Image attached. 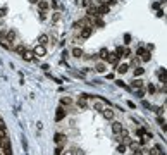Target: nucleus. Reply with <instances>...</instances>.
I'll use <instances>...</instances> for the list:
<instances>
[{
	"label": "nucleus",
	"mask_w": 167,
	"mask_h": 155,
	"mask_svg": "<svg viewBox=\"0 0 167 155\" xmlns=\"http://www.w3.org/2000/svg\"><path fill=\"white\" fill-rule=\"evenodd\" d=\"M116 84H117V86H121V88H126V90H129V86L122 81V79H117V81H116Z\"/></svg>",
	"instance_id": "26"
},
{
	"label": "nucleus",
	"mask_w": 167,
	"mask_h": 155,
	"mask_svg": "<svg viewBox=\"0 0 167 155\" xmlns=\"http://www.w3.org/2000/svg\"><path fill=\"white\" fill-rule=\"evenodd\" d=\"M114 53L117 55L119 59H122V53H124V48H122V47H117V48H116V52H114Z\"/></svg>",
	"instance_id": "23"
},
{
	"label": "nucleus",
	"mask_w": 167,
	"mask_h": 155,
	"mask_svg": "<svg viewBox=\"0 0 167 155\" xmlns=\"http://www.w3.org/2000/svg\"><path fill=\"white\" fill-rule=\"evenodd\" d=\"M126 57H131V50H129L128 47L124 48V53H122V59H126Z\"/></svg>",
	"instance_id": "31"
},
{
	"label": "nucleus",
	"mask_w": 167,
	"mask_h": 155,
	"mask_svg": "<svg viewBox=\"0 0 167 155\" xmlns=\"http://www.w3.org/2000/svg\"><path fill=\"white\" fill-rule=\"evenodd\" d=\"M157 121H158V124H160V128L166 131V117H158Z\"/></svg>",
	"instance_id": "27"
},
{
	"label": "nucleus",
	"mask_w": 167,
	"mask_h": 155,
	"mask_svg": "<svg viewBox=\"0 0 167 155\" xmlns=\"http://www.w3.org/2000/svg\"><path fill=\"white\" fill-rule=\"evenodd\" d=\"M116 2H117V0H105V4H107L108 7H110V5H114Z\"/></svg>",
	"instance_id": "42"
},
{
	"label": "nucleus",
	"mask_w": 167,
	"mask_h": 155,
	"mask_svg": "<svg viewBox=\"0 0 167 155\" xmlns=\"http://www.w3.org/2000/svg\"><path fill=\"white\" fill-rule=\"evenodd\" d=\"M136 134H138V136H143V134H145V129H143V128H140V129L136 131Z\"/></svg>",
	"instance_id": "40"
},
{
	"label": "nucleus",
	"mask_w": 167,
	"mask_h": 155,
	"mask_svg": "<svg viewBox=\"0 0 167 155\" xmlns=\"http://www.w3.org/2000/svg\"><path fill=\"white\" fill-rule=\"evenodd\" d=\"M60 103H62V105H69V103H71V100L64 97V98H60Z\"/></svg>",
	"instance_id": "36"
},
{
	"label": "nucleus",
	"mask_w": 167,
	"mask_h": 155,
	"mask_svg": "<svg viewBox=\"0 0 167 155\" xmlns=\"http://www.w3.org/2000/svg\"><path fill=\"white\" fill-rule=\"evenodd\" d=\"M105 69H107V66H105L103 62H98V64L95 66V71L97 72H105Z\"/></svg>",
	"instance_id": "15"
},
{
	"label": "nucleus",
	"mask_w": 167,
	"mask_h": 155,
	"mask_svg": "<svg viewBox=\"0 0 167 155\" xmlns=\"http://www.w3.org/2000/svg\"><path fill=\"white\" fill-rule=\"evenodd\" d=\"M129 43H131V35L126 33V35H124V45H129Z\"/></svg>",
	"instance_id": "30"
},
{
	"label": "nucleus",
	"mask_w": 167,
	"mask_h": 155,
	"mask_svg": "<svg viewBox=\"0 0 167 155\" xmlns=\"http://www.w3.org/2000/svg\"><path fill=\"white\" fill-rule=\"evenodd\" d=\"M14 50L17 52V53L21 55V57H22V53L26 52V47H24V45H17V47H14Z\"/></svg>",
	"instance_id": "19"
},
{
	"label": "nucleus",
	"mask_w": 167,
	"mask_h": 155,
	"mask_svg": "<svg viewBox=\"0 0 167 155\" xmlns=\"http://www.w3.org/2000/svg\"><path fill=\"white\" fill-rule=\"evenodd\" d=\"M53 140H55V143H62V140H64V134H62V133H57Z\"/></svg>",
	"instance_id": "24"
},
{
	"label": "nucleus",
	"mask_w": 167,
	"mask_h": 155,
	"mask_svg": "<svg viewBox=\"0 0 167 155\" xmlns=\"http://www.w3.org/2000/svg\"><path fill=\"white\" fill-rule=\"evenodd\" d=\"M116 71H117L119 74H126V72L129 71V64H117V66H116Z\"/></svg>",
	"instance_id": "8"
},
{
	"label": "nucleus",
	"mask_w": 167,
	"mask_h": 155,
	"mask_svg": "<svg viewBox=\"0 0 167 155\" xmlns=\"http://www.w3.org/2000/svg\"><path fill=\"white\" fill-rule=\"evenodd\" d=\"M78 105H79V107H81V109H86V105H88V103H86V98H83V97H79V100H78Z\"/></svg>",
	"instance_id": "21"
},
{
	"label": "nucleus",
	"mask_w": 167,
	"mask_h": 155,
	"mask_svg": "<svg viewBox=\"0 0 167 155\" xmlns=\"http://www.w3.org/2000/svg\"><path fill=\"white\" fill-rule=\"evenodd\" d=\"M105 78H107V79H114V74H112V72H108L107 76H105Z\"/></svg>",
	"instance_id": "44"
},
{
	"label": "nucleus",
	"mask_w": 167,
	"mask_h": 155,
	"mask_svg": "<svg viewBox=\"0 0 167 155\" xmlns=\"http://www.w3.org/2000/svg\"><path fill=\"white\" fill-rule=\"evenodd\" d=\"M64 117H66V110H64V107H57V110H55V121L60 123Z\"/></svg>",
	"instance_id": "6"
},
{
	"label": "nucleus",
	"mask_w": 167,
	"mask_h": 155,
	"mask_svg": "<svg viewBox=\"0 0 167 155\" xmlns=\"http://www.w3.org/2000/svg\"><path fill=\"white\" fill-rule=\"evenodd\" d=\"M102 115H103L107 121H112V119H114V110H112V109H108V107H107V109L103 107V109H102Z\"/></svg>",
	"instance_id": "7"
},
{
	"label": "nucleus",
	"mask_w": 167,
	"mask_h": 155,
	"mask_svg": "<svg viewBox=\"0 0 167 155\" xmlns=\"http://www.w3.org/2000/svg\"><path fill=\"white\" fill-rule=\"evenodd\" d=\"M143 136H145V140H152V138H153V134H152V133H147V131H145V134H143Z\"/></svg>",
	"instance_id": "39"
},
{
	"label": "nucleus",
	"mask_w": 167,
	"mask_h": 155,
	"mask_svg": "<svg viewBox=\"0 0 167 155\" xmlns=\"http://www.w3.org/2000/svg\"><path fill=\"white\" fill-rule=\"evenodd\" d=\"M31 4H36V2H38V0H30Z\"/></svg>",
	"instance_id": "48"
},
{
	"label": "nucleus",
	"mask_w": 167,
	"mask_h": 155,
	"mask_svg": "<svg viewBox=\"0 0 167 155\" xmlns=\"http://www.w3.org/2000/svg\"><path fill=\"white\" fill-rule=\"evenodd\" d=\"M141 55H143V57H141V59H143V62H148V61H150V57H152V55H150V52H143Z\"/></svg>",
	"instance_id": "29"
},
{
	"label": "nucleus",
	"mask_w": 167,
	"mask_h": 155,
	"mask_svg": "<svg viewBox=\"0 0 167 155\" xmlns=\"http://www.w3.org/2000/svg\"><path fill=\"white\" fill-rule=\"evenodd\" d=\"M117 152H119V154H124V152H126V145H124V143L119 145V146H117Z\"/></svg>",
	"instance_id": "33"
},
{
	"label": "nucleus",
	"mask_w": 167,
	"mask_h": 155,
	"mask_svg": "<svg viewBox=\"0 0 167 155\" xmlns=\"http://www.w3.org/2000/svg\"><path fill=\"white\" fill-rule=\"evenodd\" d=\"M105 62L112 64V66H117V64H119V57L114 53V52H108V55H107V59H105Z\"/></svg>",
	"instance_id": "4"
},
{
	"label": "nucleus",
	"mask_w": 167,
	"mask_h": 155,
	"mask_svg": "<svg viewBox=\"0 0 167 155\" xmlns=\"http://www.w3.org/2000/svg\"><path fill=\"white\" fill-rule=\"evenodd\" d=\"M71 53H72V57H76V59H81V57L85 55V53H83V48H79V47H74Z\"/></svg>",
	"instance_id": "10"
},
{
	"label": "nucleus",
	"mask_w": 167,
	"mask_h": 155,
	"mask_svg": "<svg viewBox=\"0 0 167 155\" xmlns=\"http://www.w3.org/2000/svg\"><path fill=\"white\" fill-rule=\"evenodd\" d=\"M48 43V35H40V38H38V45H47Z\"/></svg>",
	"instance_id": "14"
},
{
	"label": "nucleus",
	"mask_w": 167,
	"mask_h": 155,
	"mask_svg": "<svg viewBox=\"0 0 167 155\" xmlns=\"http://www.w3.org/2000/svg\"><path fill=\"white\" fill-rule=\"evenodd\" d=\"M143 72H145V69H143V67H140V66H136V69L133 71V74H134V78H138V76H141Z\"/></svg>",
	"instance_id": "20"
},
{
	"label": "nucleus",
	"mask_w": 167,
	"mask_h": 155,
	"mask_svg": "<svg viewBox=\"0 0 167 155\" xmlns=\"http://www.w3.org/2000/svg\"><path fill=\"white\" fill-rule=\"evenodd\" d=\"M158 79H160L162 84H166V69H160L158 71Z\"/></svg>",
	"instance_id": "17"
},
{
	"label": "nucleus",
	"mask_w": 167,
	"mask_h": 155,
	"mask_svg": "<svg viewBox=\"0 0 167 155\" xmlns=\"http://www.w3.org/2000/svg\"><path fill=\"white\" fill-rule=\"evenodd\" d=\"M136 97L138 98H143L145 97V90L143 88H136Z\"/></svg>",
	"instance_id": "25"
},
{
	"label": "nucleus",
	"mask_w": 167,
	"mask_h": 155,
	"mask_svg": "<svg viewBox=\"0 0 167 155\" xmlns=\"http://www.w3.org/2000/svg\"><path fill=\"white\" fill-rule=\"evenodd\" d=\"M5 14H7V7L4 5V7H0V17H4Z\"/></svg>",
	"instance_id": "35"
},
{
	"label": "nucleus",
	"mask_w": 167,
	"mask_h": 155,
	"mask_svg": "<svg viewBox=\"0 0 167 155\" xmlns=\"http://www.w3.org/2000/svg\"><path fill=\"white\" fill-rule=\"evenodd\" d=\"M36 4H38L40 10H45V12H47V9H48V2H47V0H38Z\"/></svg>",
	"instance_id": "13"
},
{
	"label": "nucleus",
	"mask_w": 167,
	"mask_h": 155,
	"mask_svg": "<svg viewBox=\"0 0 167 155\" xmlns=\"http://www.w3.org/2000/svg\"><path fill=\"white\" fill-rule=\"evenodd\" d=\"M147 92H148V93H155V86H153L152 83H150V84L147 86Z\"/></svg>",
	"instance_id": "34"
},
{
	"label": "nucleus",
	"mask_w": 167,
	"mask_h": 155,
	"mask_svg": "<svg viewBox=\"0 0 167 155\" xmlns=\"http://www.w3.org/2000/svg\"><path fill=\"white\" fill-rule=\"evenodd\" d=\"M98 55L103 59V61H105V59H107V55H108V50H107V48H102V50L98 52Z\"/></svg>",
	"instance_id": "22"
},
{
	"label": "nucleus",
	"mask_w": 167,
	"mask_h": 155,
	"mask_svg": "<svg viewBox=\"0 0 167 155\" xmlns=\"http://www.w3.org/2000/svg\"><path fill=\"white\" fill-rule=\"evenodd\" d=\"M60 19V16L59 14H57V12H55V14H53V16H52V21H53V22H57V21Z\"/></svg>",
	"instance_id": "38"
},
{
	"label": "nucleus",
	"mask_w": 167,
	"mask_h": 155,
	"mask_svg": "<svg viewBox=\"0 0 167 155\" xmlns=\"http://www.w3.org/2000/svg\"><path fill=\"white\" fill-rule=\"evenodd\" d=\"M143 86H145V81H141V79H138V78H134V79L131 81V88H134V90H136V88H143Z\"/></svg>",
	"instance_id": "9"
},
{
	"label": "nucleus",
	"mask_w": 167,
	"mask_h": 155,
	"mask_svg": "<svg viewBox=\"0 0 167 155\" xmlns=\"http://www.w3.org/2000/svg\"><path fill=\"white\" fill-rule=\"evenodd\" d=\"M83 7H86V9L93 7V0H83Z\"/></svg>",
	"instance_id": "28"
},
{
	"label": "nucleus",
	"mask_w": 167,
	"mask_h": 155,
	"mask_svg": "<svg viewBox=\"0 0 167 155\" xmlns=\"http://www.w3.org/2000/svg\"><path fill=\"white\" fill-rule=\"evenodd\" d=\"M60 155H74V154H72V152H69V150H67V152H62Z\"/></svg>",
	"instance_id": "46"
},
{
	"label": "nucleus",
	"mask_w": 167,
	"mask_h": 155,
	"mask_svg": "<svg viewBox=\"0 0 167 155\" xmlns=\"http://www.w3.org/2000/svg\"><path fill=\"white\" fill-rule=\"evenodd\" d=\"M108 12H110V7H108L107 4H102V5L97 7V14H98V17L100 16H105V14H108Z\"/></svg>",
	"instance_id": "5"
},
{
	"label": "nucleus",
	"mask_w": 167,
	"mask_h": 155,
	"mask_svg": "<svg viewBox=\"0 0 167 155\" xmlns=\"http://www.w3.org/2000/svg\"><path fill=\"white\" fill-rule=\"evenodd\" d=\"M22 59H24L26 62H33L35 59H36V57L33 55V52H28V50H26L24 53H22Z\"/></svg>",
	"instance_id": "12"
},
{
	"label": "nucleus",
	"mask_w": 167,
	"mask_h": 155,
	"mask_svg": "<svg viewBox=\"0 0 167 155\" xmlns=\"http://www.w3.org/2000/svg\"><path fill=\"white\" fill-rule=\"evenodd\" d=\"M62 152H64V150H62V146H60V145H59V146L55 148V152H53V155H60V154H62Z\"/></svg>",
	"instance_id": "37"
},
{
	"label": "nucleus",
	"mask_w": 167,
	"mask_h": 155,
	"mask_svg": "<svg viewBox=\"0 0 167 155\" xmlns=\"http://www.w3.org/2000/svg\"><path fill=\"white\" fill-rule=\"evenodd\" d=\"M38 14H40V21H45V19H47V12H45V10H40Z\"/></svg>",
	"instance_id": "32"
},
{
	"label": "nucleus",
	"mask_w": 167,
	"mask_h": 155,
	"mask_svg": "<svg viewBox=\"0 0 167 155\" xmlns=\"http://www.w3.org/2000/svg\"><path fill=\"white\" fill-rule=\"evenodd\" d=\"M143 107H145V109H150V103H148V102H145V100H143Z\"/></svg>",
	"instance_id": "45"
},
{
	"label": "nucleus",
	"mask_w": 167,
	"mask_h": 155,
	"mask_svg": "<svg viewBox=\"0 0 167 155\" xmlns=\"http://www.w3.org/2000/svg\"><path fill=\"white\" fill-rule=\"evenodd\" d=\"M5 38H7V41H14L16 40V33L14 31H7L5 33Z\"/></svg>",
	"instance_id": "18"
},
{
	"label": "nucleus",
	"mask_w": 167,
	"mask_h": 155,
	"mask_svg": "<svg viewBox=\"0 0 167 155\" xmlns=\"http://www.w3.org/2000/svg\"><path fill=\"white\" fill-rule=\"evenodd\" d=\"M93 26H98V28H103L105 26V22L100 19V17H93Z\"/></svg>",
	"instance_id": "16"
},
{
	"label": "nucleus",
	"mask_w": 167,
	"mask_h": 155,
	"mask_svg": "<svg viewBox=\"0 0 167 155\" xmlns=\"http://www.w3.org/2000/svg\"><path fill=\"white\" fill-rule=\"evenodd\" d=\"M166 14H164V10H157V17H164Z\"/></svg>",
	"instance_id": "43"
},
{
	"label": "nucleus",
	"mask_w": 167,
	"mask_h": 155,
	"mask_svg": "<svg viewBox=\"0 0 167 155\" xmlns=\"http://www.w3.org/2000/svg\"><path fill=\"white\" fill-rule=\"evenodd\" d=\"M33 55H35V57H45V55H47V48H45L43 45H36V47L33 48Z\"/></svg>",
	"instance_id": "1"
},
{
	"label": "nucleus",
	"mask_w": 167,
	"mask_h": 155,
	"mask_svg": "<svg viewBox=\"0 0 167 155\" xmlns=\"http://www.w3.org/2000/svg\"><path fill=\"white\" fill-rule=\"evenodd\" d=\"M121 129H122V124L117 123V121H114V123H112V133L119 134V133H121Z\"/></svg>",
	"instance_id": "11"
},
{
	"label": "nucleus",
	"mask_w": 167,
	"mask_h": 155,
	"mask_svg": "<svg viewBox=\"0 0 167 155\" xmlns=\"http://www.w3.org/2000/svg\"><path fill=\"white\" fill-rule=\"evenodd\" d=\"M0 45H2V47H4V48H7V50H10V45H7V43H5V41H0Z\"/></svg>",
	"instance_id": "41"
},
{
	"label": "nucleus",
	"mask_w": 167,
	"mask_h": 155,
	"mask_svg": "<svg viewBox=\"0 0 167 155\" xmlns=\"http://www.w3.org/2000/svg\"><path fill=\"white\" fill-rule=\"evenodd\" d=\"M91 33H93V26H83L81 28V38L88 40L90 36H91Z\"/></svg>",
	"instance_id": "2"
},
{
	"label": "nucleus",
	"mask_w": 167,
	"mask_h": 155,
	"mask_svg": "<svg viewBox=\"0 0 167 155\" xmlns=\"http://www.w3.org/2000/svg\"><path fill=\"white\" fill-rule=\"evenodd\" d=\"M2 152H4V155H12V146H10V141H9V138L2 143Z\"/></svg>",
	"instance_id": "3"
},
{
	"label": "nucleus",
	"mask_w": 167,
	"mask_h": 155,
	"mask_svg": "<svg viewBox=\"0 0 167 155\" xmlns=\"http://www.w3.org/2000/svg\"><path fill=\"white\" fill-rule=\"evenodd\" d=\"M2 36H5V33H4V31H0V38H2Z\"/></svg>",
	"instance_id": "47"
},
{
	"label": "nucleus",
	"mask_w": 167,
	"mask_h": 155,
	"mask_svg": "<svg viewBox=\"0 0 167 155\" xmlns=\"http://www.w3.org/2000/svg\"><path fill=\"white\" fill-rule=\"evenodd\" d=\"M100 2H105V0H100Z\"/></svg>",
	"instance_id": "49"
}]
</instances>
